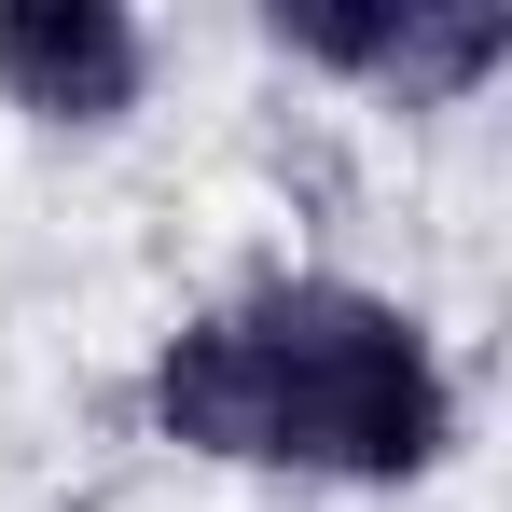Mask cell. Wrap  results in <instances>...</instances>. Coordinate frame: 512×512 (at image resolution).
<instances>
[{
    "label": "cell",
    "instance_id": "obj_1",
    "mask_svg": "<svg viewBox=\"0 0 512 512\" xmlns=\"http://www.w3.org/2000/svg\"><path fill=\"white\" fill-rule=\"evenodd\" d=\"M153 443L208 471H305V485H416L457 443V374L416 305L360 277H263L194 305L139 374Z\"/></svg>",
    "mask_w": 512,
    "mask_h": 512
},
{
    "label": "cell",
    "instance_id": "obj_3",
    "mask_svg": "<svg viewBox=\"0 0 512 512\" xmlns=\"http://www.w3.org/2000/svg\"><path fill=\"white\" fill-rule=\"evenodd\" d=\"M153 84V28L125 14V0H0V97L28 111V125H125Z\"/></svg>",
    "mask_w": 512,
    "mask_h": 512
},
{
    "label": "cell",
    "instance_id": "obj_2",
    "mask_svg": "<svg viewBox=\"0 0 512 512\" xmlns=\"http://www.w3.org/2000/svg\"><path fill=\"white\" fill-rule=\"evenodd\" d=\"M263 42L305 56V70H333V84H360V97L443 111V97H471L512 56V14L499 0H319V14H277Z\"/></svg>",
    "mask_w": 512,
    "mask_h": 512
}]
</instances>
